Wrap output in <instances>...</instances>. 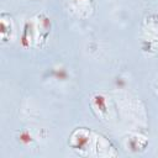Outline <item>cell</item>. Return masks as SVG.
<instances>
[{
    "label": "cell",
    "mask_w": 158,
    "mask_h": 158,
    "mask_svg": "<svg viewBox=\"0 0 158 158\" xmlns=\"http://www.w3.org/2000/svg\"><path fill=\"white\" fill-rule=\"evenodd\" d=\"M20 139L22 141V142H25V143H30L32 139H31V136H28V133L27 132H23V133H21V136H20Z\"/></svg>",
    "instance_id": "obj_1"
}]
</instances>
